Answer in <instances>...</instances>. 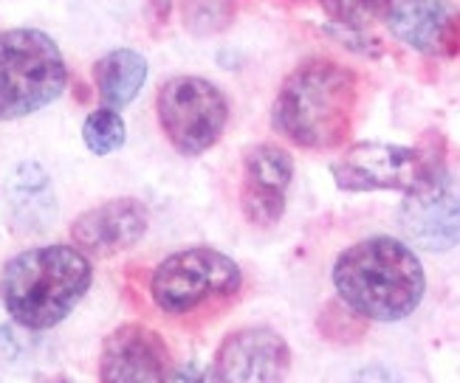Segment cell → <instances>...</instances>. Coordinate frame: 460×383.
Listing matches in <instances>:
<instances>
[{"label": "cell", "mask_w": 460, "mask_h": 383, "mask_svg": "<svg viewBox=\"0 0 460 383\" xmlns=\"http://www.w3.org/2000/svg\"><path fill=\"white\" fill-rule=\"evenodd\" d=\"M333 288L342 305L370 321H402L427 291V274L415 251L395 237H367L339 254Z\"/></svg>", "instance_id": "1"}, {"label": "cell", "mask_w": 460, "mask_h": 383, "mask_svg": "<svg viewBox=\"0 0 460 383\" xmlns=\"http://www.w3.org/2000/svg\"><path fill=\"white\" fill-rule=\"evenodd\" d=\"M93 268L83 248L40 246L12 257L0 274V301L14 325L51 330L91 288Z\"/></svg>", "instance_id": "2"}, {"label": "cell", "mask_w": 460, "mask_h": 383, "mask_svg": "<svg viewBox=\"0 0 460 383\" xmlns=\"http://www.w3.org/2000/svg\"><path fill=\"white\" fill-rule=\"evenodd\" d=\"M356 110V76L331 59L299 65L279 88L271 122L305 150H336L348 141Z\"/></svg>", "instance_id": "3"}, {"label": "cell", "mask_w": 460, "mask_h": 383, "mask_svg": "<svg viewBox=\"0 0 460 383\" xmlns=\"http://www.w3.org/2000/svg\"><path fill=\"white\" fill-rule=\"evenodd\" d=\"M66 83V59L46 31H0V122L49 108L63 96Z\"/></svg>", "instance_id": "4"}, {"label": "cell", "mask_w": 460, "mask_h": 383, "mask_svg": "<svg viewBox=\"0 0 460 383\" xmlns=\"http://www.w3.org/2000/svg\"><path fill=\"white\" fill-rule=\"evenodd\" d=\"M331 172L336 187L345 192L393 189V192L412 195L429 187L447 170L438 150L362 141V144H353L339 158Z\"/></svg>", "instance_id": "5"}, {"label": "cell", "mask_w": 460, "mask_h": 383, "mask_svg": "<svg viewBox=\"0 0 460 383\" xmlns=\"http://www.w3.org/2000/svg\"><path fill=\"white\" fill-rule=\"evenodd\" d=\"M243 285V274L234 259L215 248H184L170 254L153 271L150 293L158 310L187 316L207 301L229 299Z\"/></svg>", "instance_id": "6"}, {"label": "cell", "mask_w": 460, "mask_h": 383, "mask_svg": "<svg viewBox=\"0 0 460 383\" xmlns=\"http://www.w3.org/2000/svg\"><path fill=\"white\" fill-rule=\"evenodd\" d=\"M158 122L181 155H201L217 144L229 122L226 96L201 76H172L158 88Z\"/></svg>", "instance_id": "7"}, {"label": "cell", "mask_w": 460, "mask_h": 383, "mask_svg": "<svg viewBox=\"0 0 460 383\" xmlns=\"http://www.w3.org/2000/svg\"><path fill=\"white\" fill-rule=\"evenodd\" d=\"M398 226L412 246L424 251H449L460 246V178L441 175L429 187L404 197Z\"/></svg>", "instance_id": "8"}, {"label": "cell", "mask_w": 460, "mask_h": 383, "mask_svg": "<svg viewBox=\"0 0 460 383\" xmlns=\"http://www.w3.org/2000/svg\"><path fill=\"white\" fill-rule=\"evenodd\" d=\"M99 378L105 383H158L172 378L164 338L145 325L116 327L102 344Z\"/></svg>", "instance_id": "9"}, {"label": "cell", "mask_w": 460, "mask_h": 383, "mask_svg": "<svg viewBox=\"0 0 460 383\" xmlns=\"http://www.w3.org/2000/svg\"><path fill=\"white\" fill-rule=\"evenodd\" d=\"M288 367L291 350L286 338L266 327H249L224 338L212 378L232 383H271L283 380Z\"/></svg>", "instance_id": "10"}, {"label": "cell", "mask_w": 460, "mask_h": 383, "mask_svg": "<svg viewBox=\"0 0 460 383\" xmlns=\"http://www.w3.org/2000/svg\"><path fill=\"white\" fill-rule=\"evenodd\" d=\"M294 161L274 144H257L243 161V212L257 229H271L286 212Z\"/></svg>", "instance_id": "11"}, {"label": "cell", "mask_w": 460, "mask_h": 383, "mask_svg": "<svg viewBox=\"0 0 460 383\" xmlns=\"http://www.w3.org/2000/svg\"><path fill=\"white\" fill-rule=\"evenodd\" d=\"M147 206L136 197H116L79 214L71 226L74 246L88 257H113L133 248L147 231Z\"/></svg>", "instance_id": "12"}, {"label": "cell", "mask_w": 460, "mask_h": 383, "mask_svg": "<svg viewBox=\"0 0 460 383\" xmlns=\"http://www.w3.org/2000/svg\"><path fill=\"white\" fill-rule=\"evenodd\" d=\"M390 31L427 57H452L460 48V14L447 0H402L387 14Z\"/></svg>", "instance_id": "13"}, {"label": "cell", "mask_w": 460, "mask_h": 383, "mask_svg": "<svg viewBox=\"0 0 460 383\" xmlns=\"http://www.w3.org/2000/svg\"><path fill=\"white\" fill-rule=\"evenodd\" d=\"M6 206L12 212V223L17 229H23V231L49 229L57 214V197H54V187L46 170L34 164V161L17 164L14 172L9 175Z\"/></svg>", "instance_id": "14"}, {"label": "cell", "mask_w": 460, "mask_h": 383, "mask_svg": "<svg viewBox=\"0 0 460 383\" xmlns=\"http://www.w3.org/2000/svg\"><path fill=\"white\" fill-rule=\"evenodd\" d=\"M96 91L108 108H128L147 79V59L133 48H116L93 65Z\"/></svg>", "instance_id": "15"}, {"label": "cell", "mask_w": 460, "mask_h": 383, "mask_svg": "<svg viewBox=\"0 0 460 383\" xmlns=\"http://www.w3.org/2000/svg\"><path fill=\"white\" fill-rule=\"evenodd\" d=\"M125 138H128V130H125V122L116 108L105 105V108L88 113L85 125H83V141L93 155H111L116 150H122Z\"/></svg>", "instance_id": "16"}, {"label": "cell", "mask_w": 460, "mask_h": 383, "mask_svg": "<svg viewBox=\"0 0 460 383\" xmlns=\"http://www.w3.org/2000/svg\"><path fill=\"white\" fill-rule=\"evenodd\" d=\"M319 4L333 23L353 31L382 23L393 9V0H319Z\"/></svg>", "instance_id": "17"}, {"label": "cell", "mask_w": 460, "mask_h": 383, "mask_svg": "<svg viewBox=\"0 0 460 383\" xmlns=\"http://www.w3.org/2000/svg\"><path fill=\"white\" fill-rule=\"evenodd\" d=\"M184 26L195 37H209L224 31L232 23V0H181Z\"/></svg>", "instance_id": "18"}]
</instances>
